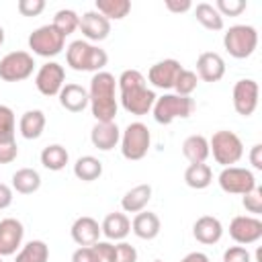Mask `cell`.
I'll use <instances>...</instances> for the list:
<instances>
[{
    "label": "cell",
    "mask_w": 262,
    "mask_h": 262,
    "mask_svg": "<svg viewBox=\"0 0 262 262\" xmlns=\"http://www.w3.org/2000/svg\"><path fill=\"white\" fill-rule=\"evenodd\" d=\"M223 47L235 59L250 57L258 47V31L252 25H233L223 33Z\"/></svg>",
    "instance_id": "cell-6"
},
{
    "label": "cell",
    "mask_w": 262,
    "mask_h": 262,
    "mask_svg": "<svg viewBox=\"0 0 262 262\" xmlns=\"http://www.w3.org/2000/svg\"><path fill=\"white\" fill-rule=\"evenodd\" d=\"M70 235H72V239H74L78 246H92V244H96L98 237H100V225H98V221H96L94 217L82 215V217H78V219L72 223Z\"/></svg>",
    "instance_id": "cell-19"
},
{
    "label": "cell",
    "mask_w": 262,
    "mask_h": 262,
    "mask_svg": "<svg viewBox=\"0 0 262 262\" xmlns=\"http://www.w3.org/2000/svg\"><path fill=\"white\" fill-rule=\"evenodd\" d=\"M29 49L39 55V57H55L63 51L66 47V37L49 23V25H43V27H37L31 35H29Z\"/></svg>",
    "instance_id": "cell-8"
},
{
    "label": "cell",
    "mask_w": 262,
    "mask_h": 262,
    "mask_svg": "<svg viewBox=\"0 0 262 262\" xmlns=\"http://www.w3.org/2000/svg\"><path fill=\"white\" fill-rule=\"evenodd\" d=\"M180 262H209V256L203 254V252H190V254H186Z\"/></svg>",
    "instance_id": "cell-48"
},
{
    "label": "cell",
    "mask_w": 262,
    "mask_h": 262,
    "mask_svg": "<svg viewBox=\"0 0 262 262\" xmlns=\"http://www.w3.org/2000/svg\"><path fill=\"white\" fill-rule=\"evenodd\" d=\"M74 176L82 182H92L102 176V162L94 156H80L74 164Z\"/></svg>",
    "instance_id": "cell-29"
},
{
    "label": "cell",
    "mask_w": 262,
    "mask_h": 262,
    "mask_svg": "<svg viewBox=\"0 0 262 262\" xmlns=\"http://www.w3.org/2000/svg\"><path fill=\"white\" fill-rule=\"evenodd\" d=\"M35 59L29 51H10L0 59V78L4 82H23L31 78Z\"/></svg>",
    "instance_id": "cell-10"
},
{
    "label": "cell",
    "mask_w": 262,
    "mask_h": 262,
    "mask_svg": "<svg viewBox=\"0 0 262 262\" xmlns=\"http://www.w3.org/2000/svg\"><path fill=\"white\" fill-rule=\"evenodd\" d=\"M12 186H8V184H4V182H0V211L2 209H8L10 205H12Z\"/></svg>",
    "instance_id": "cell-47"
},
{
    "label": "cell",
    "mask_w": 262,
    "mask_h": 262,
    "mask_svg": "<svg viewBox=\"0 0 262 262\" xmlns=\"http://www.w3.org/2000/svg\"><path fill=\"white\" fill-rule=\"evenodd\" d=\"M117 92L121 106L131 115H147L156 102V92L147 86L145 76L139 70H123L117 78Z\"/></svg>",
    "instance_id": "cell-1"
},
{
    "label": "cell",
    "mask_w": 262,
    "mask_h": 262,
    "mask_svg": "<svg viewBox=\"0 0 262 262\" xmlns=\"http://www.w3.org/2000/svg\"><path fill=\"white\" fill-rule=\"evenodd\" d=\"M229 235L237 246L256 244L262 237V221L254 215H237L229 223Z\"/></svg>",
    "instance_id": "cell-13"
},
{
    "label": "cell",
    "mask_w": 262,
    "mask_h": 262,
    "mask_svg": "<svg viewBox=\"0 0 262 262\" xmlns=\"http://www.w3.org/2000/svg\"><path fill=\"white\" fill-rule=\"evenodd\" d=\"M66 61L76 72H102V68L108 61V55L104 49H100L94 43H88L84 39H76L66 47Z\"/></svg>",
    "instance_id": "cell-3"
},
{
    "label": "cell",
    "mask_w": 262,
    "mask_h": 262,
    "mask_svg": "<svg viewBox=\"0 0 262 262\" xmlns=\"http://www.w3.org/2000/svg\"><path fill=\"white\" fill-rule=\"evenodd\" d=\"M0 262H2V256H0Z\"/></svg>",
    "instance_id": "cell-51"
},
{
    "label": "cell",
    "mask_w": 262,
    "mask_h": 262,
    "mask_svg": "<svg viewBox=\"0 0 262 262\" xmlns=\"http://www.w3.org/2000/svg\"><path fill=\"white\" fill-rule=\"evenodd\" d=\"M194 16H196V20L205 27V29H209V31H221L223 29V16L217 12V8L213 6V4H209V2H201V4H196L194 6Z\"/></svg>",
    "instance_id": "cell-33"
},
{
    "label": "cell",
    "mask_w": 262,
    "mask_h": 262,
    "mask_svg": "<svg viewBox=\"0 0 262 262\" xmlns=\"http://www.w3.org/2000/svg\"><path fill=\"white\" fill-rule=\"evenodd\" d=\"M154 262H162V260H154Z\"/></svg>",
    "instance_id": "cell-50"
},
{
    "label": "cell",
    "mask_w": 262,
    "mask_h": 262,
    "mask_svg": "<svg viewBox=\"0 0 262 262\" xmlns=\"http://www.w3.org/2000/svg\"><path fill=\"white\" fill-rule=\"evenodd\" d=\"M217 182H219L223 192H227V194H242V196L258 186L254 172L248 170V168H242V166H227V168H223L219 172V176H217Z\"/></svg>",
    "instance_id": "cell-9"
},
{
    "label": "cell",
    "mask_w": 262,
    "mask_h": 262,
    "mask_svg": "<svg viewBox=\"0 0 262 262\" xmlns=\"http://www.w3.org/2000/svg\"><path fill=\"white\" fill-rule=\"evenodd\" d=\"M66 84V70L57 61L43 63L35 74V86L43 96H57Z\"/></svg>",
    "instance_id": "cell-12"
},
{
    "label": "cell",
    "mask_w": 262,
    "mask_h": 262,
    "mask_svg": "<svg viewBox=\"0 0 262 262\" xmlns=\"http://www.w3.org/2000/svg\"><path fill=\"white\" fill-rule=\"evenodd\" d=\"M199 86V78L192 70H186L182 68L176 76V82H174V94H180V96H190Z\"/></svg>",
    "instance_id": "cell-36"
},
{
    "label": "cell",
    "mask_w": 262,
    "mask_h": 262,
    "mask_svg": "<svg viewBox=\"0 0 262 262\" xmlns=\"http://www.w3.org/2000/svg\"><path fill=\"white\" fill-rule=\"evenodd\" d=\"M49 260V246L43 239H31L16 252L14 262H47Z\"/></svg>",
    "instance_id": "cell-31"
},
{
    "label": "cell",
    "mask_w": 262,
    "mask_h": 262,
    "mask_svg": "<svg viewBox=\"0 0 262 262\" xmlns=\"http://www.w3.org/2000/svg\"><path fill=\"white\" fill-rule=\"evenodd\" d=\"M196 78L203 82H219L225 76V59L215 51H205L196 57Z\"/></svg>",
    "instance_id": "cell-16"
},
{
    "label": "cell",
    "mask_w": 262,
    "mask_h": 262,
    "mask_svg": "<svg viewBox=\"0 0 262 262\" xmlns=\"http://www.w3.org/2000/svg\"><path fill=\"white\" fill-rule=\"evenodd\" d=\"M209 154H213V160L219 166L227 168V166H233L242 160L244 143H242L237 133L227 131V129H219L209 139Z\"/></svg>",
    "instance_id": "cell-5"
},
{
    "label": "cell",
    "mask_w": 262,
    "mask_h": 262,
    "mask_svg": "<svg viewBox=\"0 0 262 262\" xmlns=\"http://www.w3.org/2000/svg\"><path fill=\"white\" fill-rule=\"evenodd\" d=\"M90 141H92V145L96 149L111 151L121 141V129L117 127L115 121H108V123H98L96 121V125L90 131Z\"/></svg>",
    "instance_id": "cell-18"
},
{
    "label": "cell",
    "mask_w": 262,
    "mask_h": 262,
    "mask_svg": "<svg viewBox=\"0 0 262 262\" xmlns=\"http://www.w3.org/2000/svg\"><path fill=\"white\" fill-rule=\"evenodd\" d=\"M41 186V174L35 168H18L12 174V190L18 194H33Z\"/></svg>",
    "instance_id": "cell-27"
},
{
    "label": "cell",
    "mask_w": 262,
    "mask_h": 262,
    "mask_svg": "<svg viewBox=\"0 0 262 262\" xmlns=\"http://www.w3.org/2000/svg\"><path fill=\"white\" fill-rule=\"evenodd\" d=\"M25 227L18 219L6 217L0 221V256H12L23 246Z\"/></svg>",
    "instance_id": "cell-15"
},
{
    "label": "cell",
    "mask_w": 262,
    "mask_h": 262,
    "mask_svg": "<svg viewBox=\"0 0 262 262\" xmlns=\"http://www.w3.org/2000/svg\"><path fill=\"white\" fill-rule=\"evenodd\" d=\"M84 35V41L92 43V41H104L111 33V23L98 14L96 10H88L80 16V27H78Z\"/></svg>",
    "instance_id": "cell-17"
},
{
    "label": "cell",
    "mask_w": 262,
    "mask_h": 262,
    "mask_svg": "<svg viewBox=\"0 0 262 262\" xmlns=\"http://www.w3.org/2000/svg\"><path fill=\"white\" fill-rule=\"evenodd\" d=\"M182 70L180 61L178 59H160L156 61L149 72H147V82L154 86V88H160V90H170L174 88V82H176V76L178 72Z\"/></svg>",
    "instance_id": "cell-14"
},
{
    "label": "cell",
    "mask_w": 262,
    "mask_h": 262,
    "mask_svg": "<svg viewBox=\"0 0 262 262\" xmlns=\"http://www.w3.org/2000/svg\"><path fill=\"white\" fill-rule=\"evenodd\" d=\"M164 4H166V8H168L170 12H174V14H180V12H186V10L192 8V2H190V0H166Z\"/></svg>",
    "instance_id": "cell-45"
},
{
    "label": "cell",
    "mask_w": 262,
    "mask_h": 262,
    "mask_svg": "<svg viewBox=\"0 0 262 262\" xmlns=\"http://www.w3.org/2000/svg\"><path fill=\"white\" fill-rule=\"evenodd\" d=\"M149 201H151V186L149 184H137L123 194L121 209H123V213H139V211H145Z\"/></svg>",
    "instance_id": "cell-25"
},
{
    "label": "cell",
    "mask_w": 262,
    "mask_h": 262,
    "mask_svg": "<svg viewBox=\"0 0 262 262\" xmlns=\"http://www.w3.org/2000/svg\"><path fill=\"white\" fill-rule=\"evenodd\" d=\"M223 262H252V256L244 246H231L223 252Z\"/></svg>",
    "instance_id": "cell-42"
},
{
    "label": "cell",
    "mask_w": 262,
    "mask_h": 262,
    "mask_svg": "<svg viewBox=\"0 0 262 262\" xmlns=\"http://www.w3.org/2000/svg\"><path fill=\"white\" fill-rule=\"evenodd\" d=\"M72 262H96V256H94L92 246H80L78 250H74Z\"/></svg>",
    "instance_id": "cell-44"
},
{
    "label": "cell",
    "mask_w": 262,
    "mask_h": 262,
    "mask_svg": "<svg viewBox=\"0 0 262 262\" xmlns=\"http://www.w3.org/2000/svg\"><path fill=\"white\" fill-rule=\"evenodd\" d=\"M182 154L190 164H205L209 154V139L205 135H188L182 141Z\"/></svg>",
    "instance_id": "cell-26"
},
{
    "label": "cell",
    "mask_w": 262,
    "mask_h": 262,
    "mask_svg": "<svg viewBox=\"0 0 262 262\" xmlns=\"http://www.w3.org/2000/svg\"><path fill=\"white\" fill-rule=\"evenodd\" d=\"M16 10L23 16H39L45 10V0H18Z\"/></svg>",
    "instance_id": "cell-39"
},
{
    "label": "cell",
    "mask_w": 262,
    "mask_h": 262,
    "mask_svg": "<svg viewBox=\"0 0 262 262\" xmlns=\"http://www.w3.org/2000/svg\"><path fill=\"white\" fill-rule=\"evenodd\" d=\"M149 145H151V133L147 125H143L141 121L129 123L121 133V154L125 160L131 162L143 160L149 151Z\"/></svg>",
    "instance_id": "cell-7"
},
{
    "label": "cell",
    "mask_w": 262,
    "mask_h": 262,
    "mask_svg": "<svg viewBox=\"0 0 262 262\" xmlns=\"http://www.w3.org/2000/svg\"><path fill=\"white\" fill-rule=\"evenodd\" d=\"M196 104L190 96H180V94H162L156 98L151 113L156 123L160 125H170L176 119H188L194 113Z\"/></svg>",
    "instance_id": "cell-4"
},
{
    "label": "cell",
    "mask_w": 262,
    "mask_h": 262,
    "mask_svg": "<svg viewBox=\"0 0 262 262\" xmlns=\"http://www.w3.org/2000/svg\"><path fill=\"white\" fill-rule=\"evenodd\" d=\"M98 14H102L108 23L111 20H121L131 12V2L129 0H96Z\"/></svg>",
    "instance_id": "cell-32"
},
{
    "label": "cell",
    "mask_w": 262,
    "mask_h": 262,
    "mask_svg": "<svg viewBox=\"0 0 262 262\" xmlns=\"http://www.w3.org/2000/svg\"><path fill=\"white\" fill-rule=\"evenodd\" d=\"M18 156V145L16 141H6V143H0V164H10L14 162Z\"/></svg>",
    "instance_id": "cell-43"
},
{
    "label": "cell",
    "mask_w": 262,
    "mask_h": 262,
    "mask_svg": "<svg viewBox=\"0 0 262 262\" xmlns=\"http://www.w3.org/2000/svg\"><path fill=\"white\" fill-rule=\"evenodd\" d=\"M16 117L14 111L6 104H0V143L16 141Z\"/></svg>",
    "instance_id": "cell-35"
},
{
    "label": "cell",
    "mask_w": 262,
    "mask_h": 262,
    "mask_svg": "<svg viewBox=\"0 0 262 262\" xmlns=\"http://www.w3.org/2000/svg\"><path fill=\"white\" fill-rule=\"evenodd\" d=\"M242 205L248 213H252L254 217H258L262 213V188L256 186L254 190H250L248 194L242 196Z\"/></svg>",
    "instance_id": "cell-38"
},
{
    "label": "cell",
    "mask_w": 262,
    "mask_h": 262,
    "mask_svg": "<svg viewBox=\"0 0 262 262\" xmlns=\"http://www.w3.org/2000/svg\"><path fill=\"white\" fill-rule=\"evenodd\" d=\"M57 96H59V104L70 113H82L90 104L88 90L84 86H80V84H74V82L63 84V88L59 90Z\"/></svg>",
    "instance_id": "cell-22"
},
{
    "label": "cell",
    "mask_w": 262,
    "mask_h": 262,
    "mask_svg": "<svg viewBox=\"0 0 262 262\" xmlns=\"http://www.w3.org/2000/svg\"><path fill=\"white\" fill-rule=\"evenodd\" d=\"M39 160H41L43 168H47V170H51V172H59V170H63L66 164L70 162V154H68V149H66L61 143H51V145L43 147Z\"/></svg>",
    "instance_id": "cell-28"
},
{
    "label": "cell",
    "mask_w": 262,
    "mask_h": 262,
    "mask_svg": "<svg viewBox=\"0 0 262 262\" xmlns=\"http://www.w3.org/2000/svg\"><path fill=\"white\" fill-rule=\"evenodd\" d=\"M129 231H131V219L121 211L108 213L100 223V233L113 242H123L129 235Z\"/></svg>",
    "instance_id": "cell-21"
},
{
    "label": "cell",
    "mask_w": 262,
    "mask_h": 262,
    "mask_svg": "<svg viewBox=\"0 0 262 262\" xmlns=\"http://www.w3.org/2000/svg\"><path fill=\"white\" fill-rule=\"evenodd\" d=\"M4 39H6V35H4V29H2V25H0V47L4 45Z\"/></svg>",
    "instance_id": "cell-49"
},
{
    "label": "cell",
    "mask_w": 262,
    "mask_h": 262,
    "mask_svg": "<svg viewBox=\"0 0 262 262\" xmlns=\"http://www.w3.org/2000/svg\"><path fill=\"white\" fill-rule=\"evenodd\" d=\"M184 182L186 186L194 190H203L213 182V170L209 164H188L184 170Z\"/></svg>",
    "instance_id": "cell-30"
},
{
    "label": "cell",
    "mask_w": 262,
    "mask_h": 262,
    "mask_svg": "<svg viewBox=\"0 0 262 262\" xmlns=\"http://www.w3.org/2000/svg\"><path fill=\"white\" fill-rule=\"evenodd\" d=\"M88 100L92 117L98 123L115 121L119 111V96H117V80L111 72H96L90 80L88 88Z\"/></svg>",
    "instance_id": "cell-2"
},
{
    "label": "cell",
    "mask_w": 262,
    "mask_h": 262,
    "mask_svg": "<svg viewBox=\"0 0 262 262\" xmlns=\"http://www.w3.org/2000/svg\"><path fill=\"white\" fill-rule=\"evenodd\" d=\"M248 158H250V164L254 170H262V143H254L250 147Z\"/></svg>",
    "instance_id": "cell-46"
},
{
    "label": "cell",
    "mask_w": 262,
    "mask_h": 262,
    "mask_svg": "<svg viewBox=\"0 0 262 262\" xmlns=\"http://www.w3.org/2000/svg\"><path fill=\"white\" fill-rule=\"evenodd\" d=\"M115 262H137V250L135 246L127 242L115 244Z\"/></svg>",
    "instance_id": "cell-41"
},
{
    "label": "cell",
    "mask_w": 262,
    "mask_h": 262,
    "mask_svg": "<svg viewBox=\"0 0 262 262\" xmlns=\"http://www.w3.org/2000/svg\"><path fill=\"white\" fill-rule=\"evenodd\" d=\"M92 250H94L96 262H115V244L98 239L96 244H92Z\"/></svg>",
    "instance_id": "cell-40"
},
{
    "label": "cell",
    "mask_w": 262,
    "mask_h": 262,
    "mask_svg": "<svg viewBox=\"0 0 262 262\" xmlns=\"http://www.w3.org/2000/svg\"><path fill=\"white\" fill-rule=\"evenodd\" d=\"M45 125H47L45 113L39 108H31V111L23 113V117L18 121V131L25 139H39L45 131Z\"/></svg>",
    "instance_id": "cell-24"
},
{
    "label": "cell",
    "mask_w": 262,
    "mask_h": 262,
    "mask_svg": "<svg viewBox=\"0 0 262 262\" xmlns=\"http://www.w3.org/2000/svg\"><path fill=\"white\" fill-rule=\"evenodd\" d=\"M213 6L217 8L221 16H239L246 10L248 2L246 0H217Z\"/></svg>",
    "instance_id": "cell-37"
},
{
    "label": "cell",
    "mask_w": 262,
    "mask_h": 262,
    "mask_svg": "<svg viewBox=\"0 0 262 262\" xmlns=\"http://www.w3.org/2000/svg\"><path fill=\"white\" fill-rule=\"evenodd\" d=\"M51 25H53L63 37H68V35H72L74 31H78V27H80V14H78L76 10H72V8H61V10H57V12L53 14Z\"/></svg>",
    "instance_id": "cell-34"
},
{
    "label": "cell",
    "mask_w": 262,
    "mask_h": 262,
    "mask_svg": "<svg viewBox=\"0 0 262 262\" xmlns=\"http://www.w3.org/2000/svg\"><path fill=\"white\" fill-rule=\"evenodd\" d=\"M192 235L199 244H205V246H213L217 244L221 237H223V225L217 217L213 215H203L194 221L192 225Z\"/></svg>",
    "instance_id": "cell-20"
},
{
    "label": "cell",
    "mask_w": 262,
    "mask_h": 262,
    "mask_svg": "<svg viewBox=\"0 0 262 262\" xmlns=\"http://www.w3.org/2000/svg\"><path fill=\"white\" fill-rule=\"evenodd\" d=\"M258 96H260V86L252 78H242L235 82L233 92H231V102L237 115L250 117L258 108Z\"/></svg>",
    "instance_id": "cell-11"
},
{
    "label": "cell",
    "mask_w": 262,
    "mask_h": 262,
    "mask_svg": "<svg viewBox=\"0 0 262 262\" xmlns=\"http://www.w3.org/2000/svg\"><path fill=\"white\" fill-rule=\"evenodd\" d=\"M160 229H162V221L151 211H139L131 221V231L139 239H154L160 235Z\"/></svg>",
    "instance_id": "cell-23"
}]
</instances>
